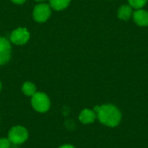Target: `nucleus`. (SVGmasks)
Masks as SVG:
<instances>
[{
  "mask_svg": "<svg viewBox=\"0 0 148 148\" xmlns=\"http://www.w3.org/2000/svg\"><path fill=\"white\" fill-rule=\"evenodd\" d=\"M22 91L26 96L31 97L36 92V87L31 82H25L22 86Z\"/></svg>",
  "mask_w": 148,
  "mask_h": 148,
  "instance_id": "obj_11",
  "label": "nucleus"
},
{
  "mask_svg": "<svg viewBox=\"0 0 148 148\" xmlns=\"http://www.w3.org/2000/svg\"><path fill=\"white\" fill-rule=\"evenodd\" d=\"M7 138L12 145L19 146L25 143L29 139V131L28 129L21 125H16L12 127L9 132Z\"/></svg>",
  "mask_w": 148,
  "mask_h": 148,
  "instance_id": "obj_3",
  "label": "nucleus"
},
{
  "mask_svg": "<svg viewBox=\"0 0 148 148\" xmlns=\"http://www.w3.org/2000/svg\"><path fill=\"white\" fill-rule=\"evenodd\" d=\"M148 0H128L129 5L135 9V10H139V9H142L147 3Z\"/></svg>",
  "mask_w": 148,
  "mask_h": 148,
  "instance_id": "obj_12",
  "label": "nucleus"
},
{
  "mask_svg": "<svg viewBox=\"0 0 148 148\" xmlns=\"http://www.w3.org/2000/svg\"><path fill=\"white\" fill-rule=\"evenodd\" d=\"M1 89H2V83H1V82H0V91H1Z\"/></svg>",
  "mask_w": 148,
  "mask_h": 148,
  "instance_id": "obj_17",
  "label": "nucleus"
},
{
  "mask_svg": "<svg viewBox=\"0 0 148 148\" xmlns=\"http://www.w3.org/2000/svg\"><path fill=\"white\" fill-rule=\"evenodd\" d=\"M49 5L52 9L56 10H62L66 9L71 0H49Z\"/></svg>",
  "mask_w": 148,
  "mask_h": 148,
  "instance_id": "obj_10",
  "label": "nucleus"
},
{
  "mask_svg": "<svg viewBox=\"0 0 148 148\" xmlns=\"http://www.w3.org/2000/svg\"><path fill=\"white\" fill-rule=\"evenodd\" d=\"M36 1H37V2H44L46 0H36Z\"/></svg>",
  "mask_w": 148,
  "mask_h": 148,
  "instance_id": "obj_16",
  "label": "nucleus"
},
{
  "mask_svg": "<svg viewBox=\"0 0 148 148\" xmlns=\"http://www.w3.org/2000/svg\"><path fill=\"white\" fill-rule=\"evenodd\" d=\"M31 107L37 113H46L49 110L51 102L49 97L43 92H36L30 100Z\"/></svg>",
  "mask_w": 148,
  "mask_h": 148,
  "instance_id": "obj_2",
  "label": "nucleus"
},
{
  "mask_svg": "<svg viewBox=\"0 0 148 148\" xmlns=\"http://www.w3.org/2000/svg\"><path fill=\"white\" fill-rule=\"evenodd\" d=\"M58 148H75L73 145H70V144H65V145H62L61 147H59Z\"/></svg>",
  "mask_w": 148,
  "mask_h": 148,
  "instance_id": "obj_14",
  "label": "nucleus"
},
{
  "mask_svg": "<svg viewBox=\"0 0 148 148\" xmlns=\"http://www.w3.org/2000/svg\"><path fill=\"white\" fill-rule=\"evenodd\" d=\"M13 3H17V4H21V3H23L26 0H11Z\"/></svg>",
  "mask_w": 148,
  "mask_h": 148,
  "instance_id": "obj_15",
  "label": "nucleus"
},
{
  "mask_svg": "<svg viewBox=\"0 0 148 148\" xmlns=\"http://www.w3.org/2000/svg\"><path fill=\"white\" fill-rule=\"evenodd\" d=\"M134 21L141 27L148 26V11L143 9L136 10L133 13Z\"/></svg>",
  "mask_w": 148,
  "mask_h": 148,
  "instance_id": "obj_7",
  "label": "nucleus"
},
{
  "mask_svg": "<svg viewBox=\"0 0 148 148\" xmlns=\"http://www.w3.org/2000/svg\"><path fill=\"white\" fill-rule=\"evenodd\" d=\"M29 39V32L25 28H17L10 34V42L16 45H23Z\"/></svg>",
  "mask_w": 148,
  "mask_h": 148,
  "instance_id": "obj_5",
  "label": "nucleus"
},
{
  "mask_svg": "<svg viewBox=\"0 0 148 148\" xmlns=\"http://www.w3.org/2000/svg\"><path fill=\"white\" fill-rule=\"evenodd\" d=\"M133 8L129 4H124L118 10V17L121 20L127 21L133 16Z\"/></svg>",
  "mask_w": 148,
  "mask_h": 148,
  "instance_id": "obj_9",
  "label": "nucleus"
},
{
  "mask_svg": "<svg viewBox=\"0 0 148 148\" xmlns=\"http://www.w3.org/2000/svg\"><path fill=\"white\" fill-rule=\"evenodd\" d=\"M96 118H97L96 113L94 110H91L88 108L83 109L79 114V121L82 124H85V125L91 124V123L95 122Z\"/></svg>",
  "mask_w": 148,
  "mask_h": 148,
  "instance_id": "obj_8",
  "label": "nucleus"
},
{
  "mask_svg": "<svg viewBox=\"0 0 148 148\" xmlns=\"http://www.w3.org/2000/svg\"><path fill=\"white\" fill-rule=\"evenodd\" d=\"M11 56V45L10 42L0 36V65L6 64Z\"/></svg>",
  "mask_w": 148,
  "mask_h": 148,
  "instance_id": "obj_6",
  "label": "nucleus"
},
{
  "mask_svg": "<svg viewBox=\"0 0 148 148\" xmlns=\"http://www.w3.org/2000/svg\"><path fill=\"white\" fill-rule=\"evenodd\" d=\"M51 15V7L47 3H39L33 10V18L38 23L46 22Z\"/></svg>",
  "mask_w": 148,
  "mask_h": 148,
  "instance_id": "obj_4",
  "label": "nucleus"
},
{
  "mask_svg": "<svg viewBox=\"0 0 148 148\" xmlns=\"http://www.w3.org/2000/svg\"><path fill=\"white\" fill-rule=\"evenodd\" d=\"M94 111L96 113L99 121L107 127H115L121 121V112L114 105L104 104L102 106H96Z\"/></svg>",
  "mask_w": 148,
  "mask_h": 148,
  "instance_id": "obj_1",
  "label": "nucleus"
},
{
  "mask_svg": "<svg viewBox=\"0 0 148 148\" xmlns=\"http://www.w3.org/2000/svg\"><path fill=\"white\" fill-rule=\"evenodd\" d=\"M11 145L8 138H0V148H10Z\"/></svg>",
  "mask_w": 148,
  "mask_h": 148,
  "instance_id": "obj_13",
  "label": "nucleus"
}]
</instances>
